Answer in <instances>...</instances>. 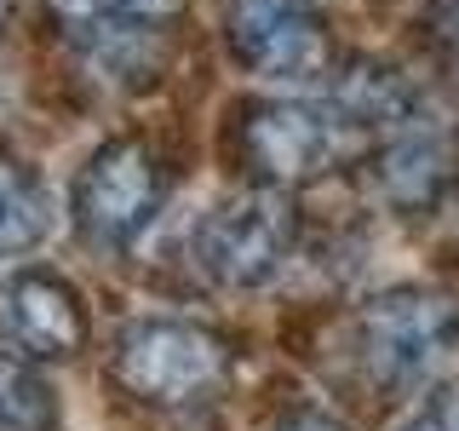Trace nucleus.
Returning <instances> with one entry per match:
<instances>
[{
    "label": "nucleus",
    "mask_w": 459,
    "mask_h": 431,
    "mask_svg": "<svg viewBox=\"0 0 459 431\" xmlns=\"http://www.w3.org/2000/svg\"><path fill=\"white\" fill-rule=\"evenodd\" d=\"M224 40L241 69L258 81L305 86L333 69V35L316 0H230L224 6Z\"/></svg>",
    "instance_id": "nucleus-6"
},
{
    "label": "nucleus",
    "mask_w": 459,
    "mask_h": 431,
    "mask_svg": "<svg viewBox=\"0 0 459 431\" xmlns=\"http://www.w3.org/2000/svg\"><path fill=\"white\" fill-rule=\"evenodd\" d=\"M356 351L385 391H437L459 374V299L442 287H391L368 299Z\"/></svg>",
    "instance_id": "nucleus-1"
},
{
    "label": "nucleus",
    "mask_w": 459,
    "mask_h": 431,
    "mask_svg": "<svg viewBox=\"0 0 459 431\" xmlns=\"http://www.w3.org/2000/svg\"><path fill=\"white\" fill-rule=\"evenodd\" d=\"M276 431H344L333 414H322V409H293L287 420H276Z\"/></svg>",
    "instance_id": "nucleus-13"
},
{
    "label": "nucleus",
    "mask_w": 459,
    "mask_h": 431,
    "mask_svg": "<svg viewBox=\"0 0 459 431\" xmlns=\"http://www.w3.org/2000/svg\"><path fill=\"white\" fill-rule=\"evenodd\" d=\"M437 35H442V47L459 52V0H437Z\"/></svg>",
    "instance_id": "nucleus-14"
},
{
    "label": "nucleus",
    "mask_w": 459,
    "mask_h": 431,
    "mask_svg": "<svg viewBox=\"0 0 459 431\" xmlns=\"http://www.w3.org/2000/svg\"><path fill=\"white\" fill-rule=\"evenodd\" d=\"M12 12H18V0H0V29L12 23Z\"/></svg>",
    "instance_id": "nucleus-15"
},
{
    "label": "nucleus",
    "mask_w": 459,
    "mask_h": 431,
    "mask_svg": "<svg viewBox=\"0 0 459 431\" xmlns=\"http://www.w3.org/2000/svg\"><path fill=\"white\" fill-rule=\"evenodd\" d=\"M190 248L207 282L230 287V294H253V287L276 282L287 253H293V201H287V190H264V184L253 196L219 201L195 224Z\"/></svg>",
    "instance_id": "nucleus-5"
},
{
    "label": "nucleus",
    "mask_w": 459,
    "mask_h": 431,
    "mask_svg": "<svg viewBox=\"0 0 459 431\" xmlns=\"http://www.w3.org/2000/svg\"><path fill=\"white\" fill-rule=\"evenodd\" d=\"M57 397L29 356L0 351V431H57Z\"/></svg>",
    "instance_id": "nucleus-11"
},
{
    "label": "nucleus",
    "mask_w": 459,
    "mask_h": 431,
    "mask_svg": "<svg viewBox=\"0 0 459 431\" xmlns=\"http://www.w3.org/2000/svg\"><path fill=\"white\" fill-rule=\"evenodd\" d=\"M373 190L396 213H430L459 179V133L425 104L373 144Z\"/></svg>",
    "instance_id": "nucleus-9"
},
{
    "label": "nucleus",
    "mask_w": 459,
    "mask_h": 431,
    "mask_svg": "<svg viewBox=\"0 0 459 431\" xmlns=\"http://www.w3.org/2000/svg\"><path fill=\"white\" fill-rule=\"evenodd\" d=\"M0 334L29 363H69L86 351V299L57 270H12L0 282Z\"/></svg>",
    "instance_id": "nucleus-8"
},
{
    "label": "nucleus",
    "mask_w": 459,
    "mask_h": 431,
    "mask_svg": "<svg viewBox=\"0 0 459 431\" xmlns=\"http://www.w3.org/2000/svg\"><path fill=\"white\" fill-rule=\"evenodd\" d=\"M402 431H459V391H437Z\"/></svg>",
    "instance_id": "nucleus-12"
},
{
    "label": "nucleus",
    "mask_w": 459,
    "mask_h": 431,
    "mask_svg": "<svg viewBox=\"0 0 459 431\" xmlns=\"http://www.w3.org/2000/svg\"><path fill=\"white\" fill-rule=\"evenodd\" d=\"M167 190H172V172L155 144H143V138L98 144L75 179V201H69L81 242L98 253H126L143 230L161 219Z\"/></svg>",
    "instance_id": "nucleus-3"
},
{
    "label": "nucleus",
    "mask_w": 459,
    "mask_h": 431,
    "mask_svg": "<svg viewBox=\"0 0 459 431\" xmlns=\"http://www.w3.org/2000/svg\"><path fill=\"white\" fill-rule=\"evenodd\" d=\"M368 144L351 121L327 104L305 98H264V104H241L230 115V155L241 162L253 184L264 190H299L333 172L344 155H362Z\"/></svg>",
    "instance_id": "nucleus-2"
},
{
    "label": "nucleus",
    "mask_w": 459,
    "mask_h": 431,
    "mask_svg": "<svg viewBox=\"0 0 459 431\" xmlns=\"http://www.w3.org/2000/svg\"><path fill=\"white\" fill-rule=\"evenodd\" d=\"M115 380L150 409H195L212 402L230 380V345L201 322L155 316L115 339Z\"/></svg>",
    "instance_id": "nucleus-4"
},
{
    "label": "nucleus",
    "mask_w": 459,
    "mask_h": 431,
    "mask_svg": "<svg viewBox=\"0 0 459 431\" xmlns=\"http://www.w3.org/2000/svg\"><path fill=\"white\" fill-rule=\"evenodd\" d=\"M52 224V201L40 172L18 162V155H0V259L29 253Z\"/></svg>",
    "instance_id": "nucleus-10"
},
{
    "label": "nucleus",
    "mask_w": 459,
    "mask_h": 431,
    "mask_svg": "<svg viewBox=\"0 0 459 431\" xmlns=\"http://www.w3.org/2000/svg\"><path fill=\"white\" fill-rule=\"evenodd\" d=\"M190 0H52L57 23L104 75H126L133 86L155 81L172 40V23Z\"/></svg>",
    "instance_id": "nucleus-7"
}]
</instances>
